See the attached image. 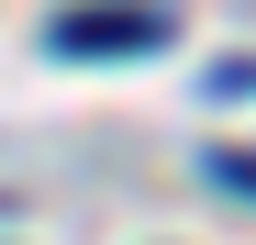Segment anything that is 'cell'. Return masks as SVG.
Wrapping results in <instances>:
<instances>
[{"label":"cell","instance_id":"obj_1","mask_svg":"<svg viewBox=\"0 0 256 245\" xmlns=\"http://www.w3.org/2000/svg\"><path fill=\"white\" fill-rule=\"evenodd\" d=\"M56 45L67 56H145V45H167V22H67Z\"/></svg>","mask_w":256,"mask_h":245},{"label":"cell","instance_id":"obj_2","mask_svg":"<svg viewBox=\"0 0 256 245\" xmlns=\"http://www.w3.org/2000/svg\"><path fill=\"white\" fill-rule=\"evenodd\" d=\"M212 178H234V190L256 200V156H212Z\"/></svg>","mask_w":256,"mask_h":245},{"label":"cell","instance_id":"obj_3","mask_svg":"<svg viewBox=\"0 0 256 245\" xmlns=\"http://www.w3.org/2000/svg\"><path fill=\"white\" fill-rule=\"evenodd\" d=\"M223 90H256V67H234V78H223Z\"/></svg>","mask_w":256,"mask_h":245}]
</instances>
